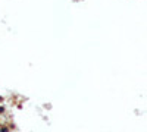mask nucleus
Here are the masks:
<instances>
[{
	"instance_id": "obj_2",
	"label": "nucleus",
	"mask_w": 147,
	"mask_h": 132,
	"mask_svg": "<svg viewBox=\"0 0 147 132\" xmlns=\"http://www.w3.org/2000/svg\"><path fill=\"white\" fill-rule=\"evenodd\" d=\"M0 113H5V107H0Z\"/></svg>"
},
{
	"instance_id": "obj_1",
	"label": "nucleus",
	"mask_w": 147,
	"mask_h": 132,
	"mask_svg": "<svg viewBox=\"0 0 147 132\" xmlns=\"http://www.w3.org/2000/svg\"><path fill=\"white\" fill-rule=\"evenodd\" d=\"M0 132H7V128H6V126H2V129H0Z\"/></svg>"
}]
</instances>
